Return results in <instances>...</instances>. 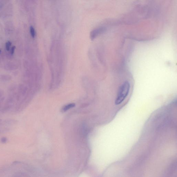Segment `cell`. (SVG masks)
<instances>
[{
	"label": "cell",
	"mask_w": 177,
	"mask_h": 177,
	"mask_svg": "<svg viewBox=\"0 0 177 177\" xmlns=\"http://www.w3.org/2000/svg\"><path fill=\"white\" fill-rule=\"evenodd\" d=\"M130 87V84L128 81L124 82L120 86L115 101L116 105L120 104L125 100L129 93Z\"/></svg>",
	"instance_id": "1"
},
{
	"label": "cell",
	"mask_w": 177,
	"mask_h": 177,
	"mask_svg": "<svg viewBox=\"0 0 177 177\" xmlns=\"http://www.w3.org/2000/svg\"><path fill=\"white\" fill-rule=\"evenodd\" d=\"M106 30V28L103 27L98 28L97 29L94 30L91 32L90 34V37L91 39L93 40L95 39V37L98 36L99 35L104 32Z\"/></svg>",
	"instance_id": "2"
},
{
	"label": "cell",
	"mask_w": 177,
	"mask_h": 177,
	"mask_svg": "<svg viewBox=\"0 0 177 177\" xmlns=\"http://www.w3.org/2000/svg\"><path fill=\"white\" fill-rule=\"evenodd\" d=\"M18 66L13 62H8L5 65L4 68L6 70H14L17 69Z\"/></svg>",
	"instance_id": "3"
},
{
	"label": "cell",
	"mask_w": 177,
	"mask_h": 177,
	"mask_svg": "<svg viewBox=\"0 0 177 177\" xmlns=\"http://www.w3.org/2000/svg\"><path fill=\"white\" fill-rule=\"evenodd\" d=\"M27 88L23 84H21L18 86V91L19 94L24 96L26 92Z\"/></svg>",
	"instance_id": "4"
},
{
	"label": "cell",
	"mask_w": 177,
	"mask_h": 177,
	"mask_svg": "<svg viewBox=\"0 0 177 177\" xmlns=\"http://www.w3.org/2000/svg\"><path fill=\"white\" fill-rule=\"evenodd\" d=\"M12 77L10 75H0V81H8L12 79Z\"/></svg>",
	"instance_id": "5"
},
{
	"label": "cell",
	"mask_w": 177,
	"mask_h": 177,
	"mask_svg": "<svg viewBox=\"0 0 177 177\" xmlns=\"http://www.w3.org/2000/svg\"><path fill=\"white\" fill-rule=\"evenodd\" d=\"M75 103H70V104H67V105L64 107L63 109V111H67V110H69V109L74 107H75Z\"/></svg>",
	"instance_id": "6"
},
{
	"label": "cell",
	"mask_w": 177,
	"mask_h": 177,
	"mask_svg": "<svg viewBox=\"0 0 177 177\" xmlns=\"http://www.w3.org/2000/svg\"><path fill=\"white\" fill-rule=\"evenodd\" d=\"M30 32L31 35L33 38H35L36 35V32L35 29L33 27L31 26L30 27Z\"/></svg>",
	"instance_id": "7"
},
{
	"label": "cell",
	"mask_w": 177,
	"mask_h": 177,
	"mask_svg": "<svg viewBox=\"0 0 177 177\" xmlns=\"http://www.w3.org/2000/svg\"><path fill=\"white\" fill-rule=\"evenodd\" d=\"M11 42L7 41L5 44V48L7 51H9L11 48Z\"/></svg>",
	"instance_id": "8"
},
{
	"label": "cell",
	"mask_w": 177,
	"mask_h": 177,
	"mask_svg": "<svg viewBox=\"0 0 177 177\" xmlns=\"http://www.w3.org/2000/svg\"><path fill=\"white\" fill-rule=\"evenodd\" d=\"M17 86L16 85L13 84L10 85L9 88V91H13L16 89Z\"/></svg>",
	"instance_id": "9"
},
{
	"label": "cell",
	"mask_w": 177,
	"mask_h": 177,
	"mask_svg": "<svg viewBox=\"0 0 177 177\" xmlns=\"http://www.w3.org/2000/svg\"><path fill=\"white\" fill-rule=\"evenodd\" d=\"M15 49H16V47L15 46H13V47H11L10 48V53L11 55L13 56V55L15 51Z\"/></svg>",
	"instance_id": "10"
},
{
	"label": "cell",
	"mask_w": 177,
	"mask_h": 177,
	"mask_svg": "<svg viewBox=\"0 0 177 177\" xmlns=\"http://www.w3.org/2000/svg\"><path fill=\"white\" fill-rule=\"evenodd\" d=\"M7 141V139L6 137H2L1 139V142L3 143H6Z\"/></svg>",
	"instance_id": "11"
},
{
	"label": "cell",
	"mask_w": 177,
	"mask_h": 177,
	"mask_svg": "<svg viewBox=\"0 0 177 177\" xmlns=\"http://www.w3.org/2000/svg\"><path fill=\"white\" fill-rule=\"evenodd\" d=\"M2 95V92L1 91H0V98L1 97Z\"/></svg>",
	"instance_id": "12"
},
{
	"label": "cell",
	"mask_w": 177,
	"mask_h": 177,
	"mask_svg": "<svg viewBox=\"0 0 177 177\" xmlns=\"http://www.w3.org/2000/svg\"><path fill=\"white\" fill-rule=\"evenodd\" d=\"M1 53V50H0V54Z\"/></svg>",
	"instance_id": "13"
},
{
	"label": "cell",
	"mask_w": 177,
	"mask_h": 177,
	"mask_svg": "<svg viewBox=\"0 0 177 177\" xmlns=\"http://www.w3.org/2000/svg\"></svg>",
	"instance_id": "14"
}]
</instances>
